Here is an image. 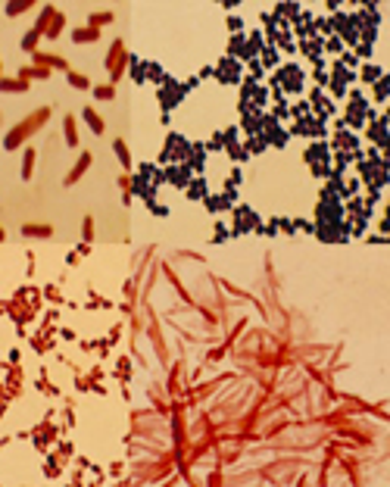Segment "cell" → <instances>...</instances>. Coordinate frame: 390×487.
Returning <instances> with one entry per match:
<instances>
[{"label":"cell","mask_w":390,"mask_h":487,"mask_svg":"<svg viewBox=\"0 0 390 487\" xmlns=\"http://www.w3.org/2000/svg\"><path fill=\"white\" fill-rule=\"evenodd\" d=\"M203 191H206V184H203V181H194L191 188H187V197H194V200H203Z\"/></svg>","instance_id":"obj_21"},{"label":"cell","mask_w":390,"mask_h":487,"mask_svg":"<svg viewBox=\"0 0 390 487\" xmlns=\"http://www.w3.org/2000/svg\"><path fill=\"white\" fill-rule=\"evenodd\" d=\"M250 72L259 78V75H262V63H259V60H250Z\"/></svg>","instance_id":"obj_29"},{"label":"cell","mask_w":390,"mask_h":487,"mask_svg":"<svg viewBox=\"0 0 390 487\" xmlns=\"http://www.w3.org/2000/svg\"><path fill=\"white\" fill-rule=\"evenodd\" d=\"M216 78L225 81V85H234V81H241V60H234V56H225V60L219 63L216 69Z\"/></svg>","instance_id":"obj_4"},{"label":"cell","mask_w":390,"mask_h":487,"mask_svg":"<svg viewBox=\"0 0 390 487\" xmlns=\"http://www.w3.org/2000/svg\"><path fill=\"white\" fill-rule=\"evenodd\" d=\"M131 60L128 56V50H125V44L122 41H116L113 44V50H110V56H106V69H110V78L116 81V78H122V72H125V63Z\"/></svg>","instance_id":"obj_2"},{"label":"cell","mask_w":390,"mask_h":487,"mask_svg":"<svg viewBox=\"0 0 390 487\" xmlns=\"http://www.w3.org/2000/svg\"><path fill=\"white\" fill-rule=\"evenodd\" d=\"M131 63V78L134 81H144L147 78V63H137V60H128Z\"/></svg>","instance_id":"obj_17"},{"label":"cell","mask_w":390,"mask_h":487,"mask_svg":"<svg viewBox=\"0 0 390 487\" xmlns=\"http://www.w3.org/2000/svg\"><path fill=\"white\" fill-rule=\"evenodd\" d=\"M50 75V69H44V66H28V69H22V78H47Z\"/></svg>","instance_id":"obj_13"},{"label":"cell","mask_w":390,"mask_h":487,"mask_svg":"<svg viewBox=\"0 0 390 487\" xmlns=\"http://www.w3.org/2000/svg\"><path fill=\"white\" fill-rule=\"evenodd\" d=\"M228 28H231V31H241V28H244V22H241L238 16H231V19H228Z\"/></svg>","instance_id":"obj_28"},{"label":"cell","mask_w":390,"mask_h":487,"mask_svg":"<svg viewBox=\"0 0 390 487\" xmlns=\"http://www.w3.org/2000/svg\"><path fill=\"white\" fill-rule=\"evenodd\" d=\"M38 38H41V31H38V28H31L25 38H22V47H25V50H34V47H38Z\"/></svg>","instance_id":"obj_19"},{"label":"cell","mask_w":390,"mask_h":487,"mask_svg":"<svg viewBox=\"0 0 390 487\" xmlns=\"http://www.w3.org/2000/svg\"><path fill=\"white\" fill-rule=\"evenodd\" d=\"M47 116H50V110H47V107H44V110H38V113H31V116H28V119H25V122H22V125H19V128H13V131H9V134H6V141H3V147H6V150H16V147H19L22 141H25V137H28L31 131H38V128H41V125L47 122Z\"/></svg>","instance_id":"obj_1"},{"label":"cell","mask_w":390,"mask_h":487,"mask_svg":"<svg viewBox=\"0 0 390 487\" xmlns=\"http://www.w3.org/2000/svg\"><path fill=\"white\" fill-rule=\"evenodd\" d=\"M69 85H72V88H78V91H88V88H91V81H88L85 75H75V72H69Z\"/></svg>","instance_id":"obj_20"},{"label":"cell","mask_w":390,"mask_h":487,"mask_svg":"<svg viewBox=\"0 0 390 487\" xmlns=\"http://www.w3.org/2000/svg\"><path fill=\"white\" fill-rule=\"evenodd\" d=\"M63 128H66V141H69V147H78V134H75V122H72V119H69V116H66V125H63Z\"/></svg>","instance_id":"obj_16"},{"label":"cell","mask_w":390,"mask_h":487,"mask_svg":"<svg viewBox=\"0 0 390 487\" xmlns=\"http://www.w3.org/2000/svg\"><path fill=\"white\" fill-rule=\"evenodd\" d=\"M94 97H97V100H113L116 97V88L113 85H100V88H94Z\"/></svg>","instance_id":"obj_18"},{"label":"cell","mask_w":390,"mask_h":487,"mask_svg":"<svg viewBox=\"0 0 390 487\" xmlns=\"http://www.w3.org/2000/svg\"><path fill=\"white\" fill-rule=\"evenodd\" d=\"M0 91H28L25 78H0Z\"/></svg>","instance_id":"obj_10"},{"label":"cell","mask_w":390,"mask_h":487,"mask_svg":"<svg viewBox=\"0 0 390 487\" xmlns=\"http://www.w3.org/2000/svg\"><path fill=\"white\" fill-rule=\"evenodd\" d=\"M81 235H85V244H91V238H94V222H91V219H85V228H81Z\"/></svg>","instance_id":"obj_27"},{"label":"cell","mask_w":390,"mask_h":487,"mask_svg":"<svg viewBox=\"0 0 390 487\" xmlns=\"http://www.w3.org/2000/svg\"><path fill=\"white\" fill-rule=\"evenodd\" d=\"M278 85H284L287 91H300V85H303V72L297 66H284L278 72Z\"/></svg>","instance_id":"obj_6"},{"label":"cell","mask_w":390,"mask_h":487,"mask_svg":"<svg viewBox=\"0 0 390 487\" xmlns=\"http://www.w3.org/2000/svg\"><path fill=\"white\" fill-rule=\"evenodd\" d=\"M38 28L41 34H47V38H56V34L63 31V13H56L53 6H44V13H41V19H38Z\"/></svg>","instance_id":"obj_3"},{"label":"cell","mask_w":390,"mask_h":487,"mask_svg":"<svg viewBox=\"0 0 390 487\" xmlns=\"http://www.w3.org/2000/svg\"><path fill=\"white\" fill-rule=\"evenodd\" d=\"M88 166H91V153L85 150V153L78 156L75 169H72V172H69V175H66V184H75V181H78V178H81V175H85V172H88Z\"/></svg>","instance_id":"obj_7"},{"label":"cell","mask_w":390,"mask_h":487,"mask_svg":"<svg viewBox=\"0 0 390 487\" xmlns=\"http://www.w3.org/2000/svg\"><path fill=\"white\" fill-rule=\"evenodd\" d=\"M85 122L91 125V131H94V134H103V119H100V116L94 113L91 107H85Z\"/></svg>","instance_id":"obj_9"},{"label":"cell","mask_w":390,"mask_h":487,"mask_svg":"<svg viewBox=\"0 0 390 487\" xmlns=\"http://www.w3.org/2000/svg\"><path fill=\"white\" fill-rule=\"evenodd\" d=\"M262 63L265 66H275L278 63V56H275V50H271V47H262Z\"/></svg>","instance_id":"obj_25"},{"label":"cell","mask_w":390,"mask_h":487,"mask_svg":"<svg viewBox=\"0 0 390 487\" xmlns=\"http://www.w3.org/2000/svg\"><path fill=\"white\" fill-rule=\"evenodd\" d=\"M100 38V31L97 28H78L75 34H72V41L75 44H85V41H97Z\"/></svg>","instance_id":"obj_11"},{"label":"cell","mask_w":390,"mask_h":487,"mask_svg":"<svg viewBox=\"0 0 390 487\" xmlns=\"http://www.w3.org/2000/svg\"><path fill=\"white\" fill-rule=\"evenodd\" d=\"M106 22H113V13H97V16H91V25L97 28V25H106Z\"/></svg>","instance_id":"obj_24"},{"label":"cell","mask_w":390,"mask_h":487,"mask_svg":"<svg viewBox=\"0 0 390 487\" xmlns=\"http://www.w3.org/2000/svg\"><path fill=\"white\" fill-rule=\"evenodd\" d=\"M184 97V88H178L175 85V81L165 75V81H162V88H159V100H162V107L169 110V107H175V103H178Z\"/></svg>","instance_id":"obj_5"},{"label":"cell","mask_w":390,"mask_h":487,"mask_svg":"<svg viewBox=\"0 0 390 487\" xmlns=\"http://www.w3.org/2000/svg\"><path fill=\"white\" fill-rule=\"evenodd\" d=\"M0 241H3V231H0Z\"/></svg>","instance_id":"obj_30"},{"label":"cell","mask_w":390,"mask_h":487,"mask_svg":"<svg viewBox=\"0 0 390 487\" xmlns=\"http://www.w3.org/2000/svg\"><path fill=\"white\" fill-rule=\"evenodd\" d=\"M34 60H38L41 66H56V69H69V63H66V60H60V56H47V53H38V56H34Z\"/></svg>","instance_id":"obj_12"},{"label":"cell","mask_w":390,"mask_h":487,"mask_svg":"<svg viewBox=\"0 0 390 487\" xmlns=\"http://www.w3.org/2000/svg\"><path fill=\"white\" fill-rule=\"evenodd\" d=\"M113 150H116V156L122 159V166H125V169H131V156H128V147H125V141H116V144H113Z\"/></svg>","instance_id":"obj_14"},{"label":"cell","mask_w":390,"mask_h":487,"mask_svg":"<svg viewBox=\"0 0 390 487\" xmlns=\"http://www.w3.org/2000/svg\"><path fill=\"white\" fill-rule=\"evenodd\" d=\"M22 235H25V238H50L53 228L50 225H25V228H22Z\"/></svg>","instance_id":"obj_8"},{"label":"cell","mask_w":390,"mask_h":487,"mask_svg":"<svg viewBox=\"0 0 390 487\" xmlns=\"http://www.w3.org/2000/svg\"><path fill=\"white\" fill-rule=\"evenodd\" d=\"M362 78L365 81H378V78H381V69H378V66H365L362 69Z\"/></svg>","instance_id":"obj_22"},{"label":"cell","mask_w":390,"mask_h":487,"mask_svg":"<svg viewBox=\"0 0 390 487\" xmlns=\"http://www.w3.org/2000/svg\"><path fill=\"white\" fill-rule=\"evenodd\" d=\"M25 9H31V3H9L6 16H19V13H25Z\"/></svg>","instance_id":"obj_23"},{"label":"cell","mask_w":390,"mask_h":487,"mask_svg":"<svg viewBox=\"0 0 390 487\" xmlns=\"http://www.w3.org/2000/svg\"><path fill=\"white\" fill-rule=\"evenodd\" d=\"M325 47H328L331 53H340V50H344V44H340V38H328V41H325Z\"/></svg>","instance_id":"obj_26"},{"label":"cell","mask_w":390,"mask_h":487,"mask_svg":"<svg viewBox=\"0 0 390 487\" xmlns=\"http://www.w3.org/2000/svg\"><path fill=\"white\" fill-rule=\"evenodd\" d=\"M31 172H34V150L28 147L25 150V159H22V178H31Z\"/></svg>","instance_id":"obj_15"}]
</instances>
